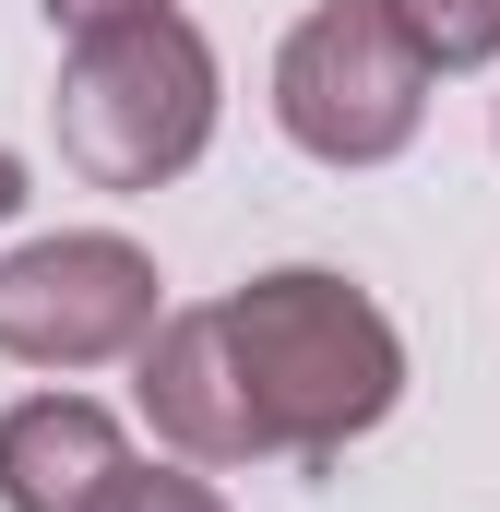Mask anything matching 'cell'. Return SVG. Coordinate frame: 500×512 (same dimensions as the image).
Masks as SVG:
<instances>
[{
    "instance_id": "cell-1",
    "label": "cell",
    "mask_w": 500,
    "mask_h": 512,
    "mask_svg": "<svg viewBox=\"0 0 500 512\" xmlns=\"http://www.w3.org/2000/svg\"><path fill=\"white\" fill-rule=\"evenodd\" d=\"M215 310H227V346H239V382L262 405V441L274 453L322 465V453H346L358 429L393 417L405 334L381 322L370 286H346L322 262H286V274H250L239 298H215Z\"/></svg>"
},
{
    "instance_id": "cell-2",
    "label": "cell",
    "mask_w": 500,
    "mask_h": 512,
    "mask_svg": "<svg viewBox=\"0 0 500 512\" xmlns=\"http://www.w3.org/2000/svg\"><path fill=\"white\" fill-rule=\"evenodd\" d=\"M60 155L96 191H167L215 143V48L191 12H120L84 24L60 60Z\"/></svg>"
},
{
    "instance_id": "cell-3",
    "label": "cell",
    "mask_w": 500,
    "mask_h": 512,
    "mask_svg": "<svg viewBox=\"0 0 500 512\" xmlns=\"http://www.w3.org/2000/svg\"><path fill=\"white\" fill-rule=\"evenodd\" d=\"M274 120H286L298 155H322V167H381V155H405L417 120H429V60L393 36L381 0H322L274 48Z\"/></svg>"
},
{
    "instance_id": "cell-4",
    "label": "cell",
    "mask_w": 500,
    "mask_h": 512,
    "mask_svg": "<svg viewBox=\"0 0 500 512\" xmlns=\"http://www.w3.org/2000/svg\"><path fill=\"white\" fill-rule=\"evenodd\" d=\"M155 334V262L108 227H60L0 262V358L24 370H96Z\"/></svg>"
},
{
    "instance_id": "cell-5",
    "label": "cell",
    "mask_w": 500,
    "mask_h": 512,
    "mask_svg": "<svg viewBox=\"0 0 500 512\" xmlns=\"http://www.w3.org/2000/svg\"><path fill=\"white\" fill-rule=\"evenodd\" d=\"M131 405L167 453L191 465H250L274 453L262 441V405L239 382V346H227V310H155V334L131 346Z\"/></svg>"
},
{
    "instance_id": "cell-6",
    "label": "cell",
    "mask_w": 500,
    "mask_h": 512,
    "mask_svg": "<svg viewBox=\"0 0 500 512\" xmlns=\"http://www.w3.org/2000/svg\"><path fill=\"white\" fill-rule=\"evenodd\" d=\"M120 465H131L120 417L84 393H24L0 417V512H96Z\"/></svg>"
},
{
    "instance_id": "cell-7",
    "label": "cell",
    "mask_w": 500,
    "mask_h": 512,
    "mask_svg": "<svg viewBox=\"0 0 500 512\" xmlns=\"http://www.w3.org/2000/svg\"><path fill=\"white\" fill-rule=\"evenodd\" d=\"M393 12V36L429 60V72H477L500 60V0H381Z\"/></svg>"
},
{
    "instance_id": "cell-8",
    "label": "cell",
    "mask_w": 500,
    "mask_h": 512,
    "mask_svg": "<svg viewBox=\"0 0 500 512\" xmlns=\"http://www.w3.org/2000/svg\"><path fill=\"white\" fill-rule=\"evenodd\" d=\"M96 512H227L203 477H167V465H120L108 489H96Z\"/></svg>"
},
{
    "instance_id": "cell-9",
    "label": "cell",
    "mask_w": 500,
    "mask_h": 512,
    "mask_svg": "<svg viewBox=\"0 0 500 512\" xmlns=\"http://www.w3.org/2000/svg\"><path fill=\"white\" fill-rule=\"evenodd\" d=\"M36 12H48V24H72V36H84V24H120V12H167V0H36Z\"/></svg>"
}]
</instances>
